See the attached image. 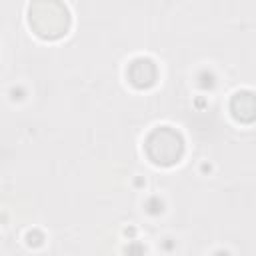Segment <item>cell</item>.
<instances>
[{"mask_svg": "<svg viewBox=\"0 0 256 256\" xmlns=\"http://www.w3.org/2000/svg\"><path fill=\"white\" fill-rule=\"evenodd\" d=\"M30 26L42 38H58L68 30L70 16L64 4L58 2H36L30 4Z\"/></svg>", "mask_w": 256, "mask_h": 256, "instance_id": "obj_1", "label": "cell"}]
</instances>
